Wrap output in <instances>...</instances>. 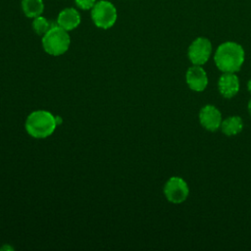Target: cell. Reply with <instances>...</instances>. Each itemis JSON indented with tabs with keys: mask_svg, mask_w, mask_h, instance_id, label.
Wrapping results in <instances>:
<instances>
[{
	"mask_svg": "<svg viewBox=\"0 0 251 251\" xmlns=\"http://www.w3.org/2000/svg\"><path fill=\"white\" fill-rule=\"evenodd\" d=\"M245 58L241 45L233 41L222 43L216 50L214 60L223 73H236L240 70Z\"/></svg>",
	"mask_w": 251,
	"mask_h": 251,
	"instance_id": "cell-1",
	"label": "cell"
},
{
	"mask_svg": "<svg viewBox=\"0 0 251 251\" xmlns=\"http://www.w3.org/2000/svg\"><path fill=\"white\" fill-rule=\"evenodd\" d=\"M57 126L56 118L48 111L38 110L28 115L25 121L26 132L34 138H45L51 135Z\"/></svg>",
	"mask_w": 251,
	"mask_h": 251,
	"instance_id": "cell-2",
	"label": "cell"
},
{
	"mask_svg": "<svg viewBox=\"0 0 251 251\" xmlns=\"http://www.w3.org/2000/svg\"><path fill=\"white\" fill-rule=\"evenodd\" d=\"M71 38L68 31L58 25H54L42 36V47L52 56H60L68 51Z\"/></svg>",
	"mask_w": 251,
	"mask_h": 251,
	"instance_id": "cell-3",
	"label": "cell"
},
{
	"mask_svg": "<svg viewBox=\"0 0 251 251\" xmlns=\"http://www.w3.org/2000/svg\"><path fill=\"white\" fill-rule=\"evenodd\" d=\"M91 19L94 25L103 29L112 27L118 18L117 9L114 4L107 0H99L91 9Z\"/></svg>",
	"mask_w": 251,
	"mask_h": 251,
	"instance_id": "cell-4",
	"label": "cell"
},
{
	"mask_svg": "<svg viewBox=\"0 0 251 251\" xmlns=\"http://www.w3.org/2000/svg\"><path fill=\"white\" fill-rule=\"evenodd\" d=\"M164 194L170 202L180 204L187 198L189 188L187 183L181 177L173 176L166 182L164 186Z\"/></svg>",
	"mask_w": 251,
	"mask_h": 251,
	"instance_id": "cell-5",
	"label": "cell"
},
{
	"mask_svg": "<svg viewBox=\"0 0 251 251\" xmlns=\"http://www.w3.org/2000/svg\"><path fill=\"white\" fill-rule=\"evenodd\" d=\"M212 43L206 37H197L188 47V58L193 65H204L210 58Z\"/></svg>",
	"mask_w": 251,
	"mask_h": 251,
	"instance_id": "cell-6",
	"label": "cell"
},
{
	"mask_svg": "<svg viewBox=\"0 0 251 251\" xmlns=\"http://www.w3.org/2000/svg\"><path fill=\"white\" fill-rule=\"evenodd\" d=\"M199 121L205 129L216 131L222 125V114L215 106L206 105L199 112Z\"/></svg>",
	"mask_w": 251,
	"mask_h": 251,
	"instance_id": "cell-7",
	"label": "cell"
},
{
	"mask_svg": "<svg viewBox=\"0 0 251 251\" xmlns=\"http://www.w3.org/2000/svg\"><path fill=\"white\" fill-rule=\"evenodd\" d=\"M185 80L191 90L200 92L203 91L208 84V76L204 69L198 65L190 67L185 74Z\"/></svg>",
	"mask_w": 251,
	"mask_h": 251,
	"instance_id": "cell-8",
	"label": "cell"
},
{
	"mask_svg": "<svg viewBox=\"0 0 251 251\" xmlns=\"http://www.w3.org/2000/svg\"><path fill=\"white\" fill-rule=\"evenodd\" d=\"M218 88L222 96L231 98L239 90V80L234 73H224L218 81Z\"/></svg>",
	"mask_w": 251,
	"mask_h": 251,
	"instance_id": "cell-9",
	"label": "cell"
},
{
	"mask_svg": "<svg viewBox=\"0 0 251 251\" xmlns=\"http://www.w3.org/2000/svg\"><path fill=\"white\" fill-rule=\"evenodd\" d=\"M56 23L67 31L73 30L79 25L80 15L75 8H65L59 13Z\"/></svg>",
	"mask_w": 251,
	"mask_h": 251,
	"instance_id": "cell-10",
	"label": "cell"
},
{
	"mask_svg": "<svg viewBox=\"0 0 251 251\" xmlns=\"http://www.w3.org/2000/svg\"><path fill=\"white\" fill-rule=\"evenodd\" d=\"M222 131L227 135L232 136L238 134L243 128V122L238 116H231L222 122Z\"/></svg>",
	"mask_w": 251,
	"mask_h": 251,
	"instance_id": "cell-11",
	"label": "cell"
},
{
	"mask_svg": "<svg viewBox=\"0 0 251 251\" xmlns=\"http://www.w3.org/2000/svg\"><path fill=\"white\" fill-rule=\"evenodd\" d=\"M22 10L25 17L34 19L44 11L43 0H22Z\"/></svg>",
	"mask_w": 251,
	"mask_h": 251,
	"instance_id": "cell-12",
	"label": "cell"
},
{
	"mask_svg": "<svg viewBox=\"0 0 251 251\" xmlns=\"http://www.w3.org/2000/svg\"><path fill=\"white\" fill-rule=\"evenodd\" d=\"M57 25V23L56 24H54L53 22H51V21H49V20H47L45 17H43V16H38V17H36V18H34L33 19V21H32V24H31V25H32V29L34 30V32L35 33H37L38 35H44L49 29H51L54 25Z\"/></svg>",
	"mask_w": 251,
	"mask_h": 251,
	"instance_id": "cell-13",
	"label": "cell"
},
{
	"mask_svg": "<svg viewBox=\"0 0 251 251\" xmlns=\"http://www.w3.org/2000/svg\"><path fill=\"white\" fill-rule=\"evenodd\" d=\"M96 2V0H75V5L81 10H91Z\"/></svg>",
	"mask_w": 251,
	"mask_h": 251,
	"instance_id": "cell-14",
	"label": "cell"
},
{
	"mask_svg": "<svg viewBox=\"0 0 251 251\" xmlns=\"http://www.w3.org/2000/svg\"><path fill=\"white\" fill-rule=\"evenodd\" d=\"M247 89H248V91L251 93V79L248 81V83H247Z\"/></svg>",
	"mask_w": 251,
	"mask_h": 251,
	"instance_id": "cell-15",
	"label": "cell"
},
{
	"mask_svg": "<svg viewBox=\"0 0 251 251\" xmlns=\"http://www.w3.org/2000/svg\"><path fill=\"white\" fill-rule=\"evenodd\" d=\"M248 112H249V115L251 116V99L249 100V103H248Z\"/></svg>",
	"mask_w": 251,
	"mask_h": 251,
	"instance_id": "cell-16",
	"label": "cell"
}]
</instances>
